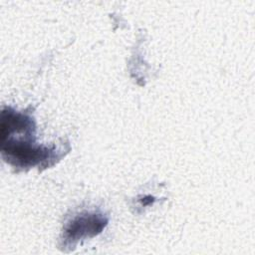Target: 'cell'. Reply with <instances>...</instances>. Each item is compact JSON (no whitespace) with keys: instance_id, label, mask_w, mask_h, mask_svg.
<instances>
[{"instance_id":"cell-1","label":"cell","mask_w":255,"mask_h":255,"mask_svg":"<svg viewBox=\"0 0 255 255\" xmlns=\"http://www.w3.org/2000/svg\"><path fill=\"white\" fill-rule=\"evenodd\" d=\"M107 224L108 217L101 212H81L66 223L63 231V245L72 248L81 239L101 233Z\"/></svg>"}]
</instances>
